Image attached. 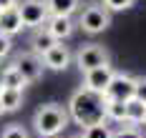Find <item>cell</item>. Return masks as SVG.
<instances>
[{"mask_svg":"<svg viewBox=\"0 0 146 138\" xmlns=\"http://www.w3.org/2000/svg\"><path fill=\"white\" fill-rule=\"evenodd\" d=\"M103 106H106V98L101 93L86 91V88H78L68 101V116L78 126H93V123H103Z\"/></svg>","mask_w":146,"mask_h":138,"instance_id":"1","label":"cell"},{"mask_svg":"<svg viewBox=\"0 0 146 138\" xmlns=\"http://www.w3.org/2000/svg\"><path fill=\"white\" fill-rule=\"evenodd\" d=\"M33 126H35V133L40 138H56L68 126V110L58 103H45L35 110Z\"/></svg>","mask_w":146,"mask_h":138,"instance_id":"2","label":"cell"},{"mask_svg":"<svg viewBox=\"0 0 146 138\" xmlns=\"http://www.w3.org/2000/svg\"><path fill=\"white\" fill-rule=\"evenodd\" d=\"M76 25L83 33H88V35H98V33H103L111 25V13H108L103 5H86V8L78 13Z\"/></svg>","mask_w":146,"mask_h":138,"instance_id":"3","label":"cell"},{"mask_svg":"<svg viewBox=\"0 0 146 138\" xmlns=\"http://www.w3.org/2000/svg\"><path fill=\"white\" fill-rule=\"evenodd\" d=\"M76 65L81 68V73H88L93 68H101V65H108V50L98 43H88V45H81L78 53H76Z\"/></svg>","mask_w":146,"mask_h":138,"instance_id":"4","label":"cell"},{"mask_svg":"<svg viewBox=\"0 0 146 138\" xmlns=\"http://www.w3.org/2000/svg\"><path fill=\"white\" fill-rule=\"evenodd\" d=\"M18 13L23 20V28H40L45 20H48V8H45V0H20L18 5Z\"/></svg>","mask_w":146,"mask_h":138,"instance_id":"5","label":"cell"},{"mask_svg":"<svg viewBox=\"0 0 146 138\" xmlns=\"http://www.w3.org/2000/svg\"><path fill=\"white\" fill-rule=\"evenodd\" d=\"M133 88H136V78L129 76V73H113L111 78V83H108V88L103 91V98H108V101H129L133 98Z\"/></svg>","mask_w":146,"mask_h":138,"instance_id":"6","label":"cell"},{"mask_svg":"<svg viewBox=\"0 0 146 138\" xmlns=\"http://www.w3.org/2000/svg\"><path fill=\"white\" fill-rule=\"evenodd\" d=\"M15 70L23 76V80L25 83H33V80H38L40 78V73H43V63H40V58L35 55V53H20L18 58H15Z\"/></svg>","mask_w":146,"mask_h":138,"instance_id":"7","label":"cell"},{"mask_svg":"<svg viewBox=\"0 0 146 138\" xmlns=\"http://www.w3.org/2000/svg\"><path fill=\"white\" fill-rule=\"evenodd\" d=\"M113 68L111 65H101V68H93V70H88L83 73V88L86 91H93V93H101L108 88V83H111V78H113Z\"/></svg>","mask_w":146,"mask_h":138,"instance_id":"8","label":"cell"},{"mask_svg":"<svg viewBox=\"0 0 146 138\" xmlns=\"http://www.w3.org/2000/svg\"><path fill=\"white\" fill-rule=\"evenodd\" d=\"M43 28L50 35H53V40H66V38H71L73 30H76V23H73V18H63V15H48V20L43 23Z\"/></svg>","mask_w":146,"mask_h":138,"instance_id":"9","label":"cell"},{"mask_svg":"<svg viewBox=\"0 0 146 138\" xmlns=\"http://www.w3.org/2000/svg\"><path fill=\"white\" fill-rule=\"evenodd\" d=\"M40 63H43V68H48V70H66L68 63H71V53H68L66 45L56 43L48 53L40 55Z\"/></svg>","mask_w":146,"mask_h":138,"instance_id":"10","label":"cell"},{"mask_svg":"<svg viewBox=\"0 0 146 138\" xmlns=\"http://www.w3.org/2000/svg\"><path fill=\"white\" fill-rule=\"evenodd\" d=\"M56 43H58V40H53V35H50V33L40 25V28H35V30H33V35H30V53H35V55L40 58V55H43V53H48Z\"/></svg>","mask_w":146,"mask_h":138,"instance_id":"11","label":"cell"},{"mask_svg":"<svg viewBox=\"0 0 146 138\" xmlns=\"http://www.w3.org/2000/svg\"><path fill=\"white\" fill-rule=\"evenodd\" d=\"M20 30H23V20H20L18 8L3 10V13H0V33L8 35V38H13L15 33H20Z\"/></svg>","mask_w":146,"mask_h":138,"instance_id":"12","label":"cell"},{"mask_svg":"<svg viewBox=\"0 0 146 138\" xmlns=\"http://www.w3.org/2000/svg\"><path fill=\"white\" fill-rule=\"evenodd\" d=\"M0 106L3 113H13L23 106V91H15V88H0Z\"/></svg>","mask_w":146,"mask_h":138,"instance_id":"13","label":"cell"},{"mask_svg":"<svg viewBox=\"0 0 146 138\" xmlns=\"http://www.w3.org/2000/svg\"><path fill=\"white\" fill-rule=\"evenodd\" d=\"M45 8H48V15L71 18L78 10V0H45Z\"/></svg>","mask_w":146,"mask_h":138,"instance_id":"14","label":"cell"},{"mask_svg":"<svg viewBox=\"0 0 146 138\" xmlns=\"http://www.w3.org/2000/svg\"><path fill=\"white\" fill-rule=\"evenodd\" d=\"M28 83L23 80V76L15 70V65H8V68H3V73H0V88H15V91H23Z\"/></svg>","mask_w":146,"mask_h":138,"instance_id":"15","label":"cell"},{"mask_svg":"<svg viewBox=\"0 0 146 138\" xmlns=\"http://www.w3.org/2000/svg\"><path fill=\"white\" fill-rule=\"evenodd\" d=\"M103 118L106 121H113V123H126V103L123 101H108L106 98Z\"/></svg>","mask_w":146,"mask_h":138,"instance_id":"16","label":"cell"},{"mask_svg":"<svg viewBox=\"0 0 146 138\" xmlns=\"http://www.w3.org/2000/svg\"><path fill=\"white\" fill-rule=\"evenodd\" d=\"M144 116H146V106L139 98H129L126 101V123L139 126V123H144Z\"/></svg>","mask_w":146,"mask_h":138,"instance_id":"17","label":"cell"},{"mask_svg":"<svg viewBox=\"0 0 146 138\" xmlns=\"http://www.w3.org/2000/svg\"><path fill=\"white\" fill-rule=\"evenodd\" d=\"M81 138H113V131H111V128L106 126V121H103V123L86 126L83 133H81Z\"/></svg>","mask_w":146,"mask_h":138,"instance_id":"18","label":"cell"},{"mask_svg":"<svg viewBox=\"0 0 146 138\" xmlns=\"http://www.w3.org/2000/svg\"><path fill=\"white\" fill-rule=\"evenodd\" d=\"M0 138H28V131H25L20 123H10V126H5V128H3Z\"/></svg>","mask_w":146,"mask_h":138,"instance_id":"19","label":"cell"},{"mask_svg":"<svg viewBox=\"0 0 146 138\" xmlns=\"http://www.w3.org/2000/svg\"><path fill=\"white\" fill-rule=\"evenodd\" d=\"M133 5V0H103V8L108 13H118V10H129Z\"/></svg>","mask_w":146,"mask_h":138,"instance_id":"20","label":"cell"},{"mask_svg":"<svg viewBox=\"0 0 146 138\" xmlns=\"http://www.w3.org/2000/svg\"><path fill=\"white\" fill-rule=\"evenodd\" d=\"M113 138H144V133L136 126H121L118 131H113Z\"/></svg>","mask_w":146,"mask_h":138,"instance_id":"21","label":"cell"},{"mask_svg":"<svg viewBox=\"0 0 146 138\" xmlns=\"http://www.w3.org/2000/svg\"><path fill=\"white\" fill-rule=\"evenodd\" d=\"M133 98H139L146 106V78H136V88H133Z\"/></svg>","mask_w":146,"mask_h":138,"instance_id":"22","label":"cell"},{"mask_svg":"<svg viewBox=\"0 0 146 138\" xmlns=\"http://www.w3.org/2000/svg\"><path fill=\"white\" fill-rule=\"evenodd\" d=\"M10 50H13V38H8V35L0 33V60L5 55H10Z\"/></svg>","mask_w":146,"mask_h":138,"instance_id":"23","label":"cell"},{"mask_svg":"<svg viewBox=\"0 0 146 138\" xmlns=\"http://www.w3.org/2000/svg\"><path fill=\"white\" fill-rule=\"evenodd\" d=\"M18 0H0V10H8V8H15Z\"/></svg>","mask_w":146,"mask_h":138,"instance_id":"24","label":"cell"},{"mask_svg":"<svg viewBox=\"0 0 146 138\" xmlns=\"http://www.w3.org/2000/svg\"><path fill=\"white\" fill-rule=\"evenodd\" d=\"M0 116H3V106H0Z\"/></svg>","mask_w":146,"mask_h":138,"instance_id":"25","label":"cell"},{"mask_svg":"<svg viewBox=\"0 0 146 138\" xmlns=\"http://www.w3.org/2000/svg\"><path fill=\"white\" fill-rule=\"evenodd\" d=\"M144 126H146V116H144Z\"/></svg>","mask_w":146,"mask_h":138,"instance_id":"26","label":"cell"},{"mask_svg":"<svg viewBox=\"0 0 146 138\" xmlns=\"http://www.w3.org/2000/svg\"><path fill=\"white\" fill-rule=\"evenodd\" d=\"M0 13H3V10H0Z\"/></svg>","mask_w":146,"mask_h":138,"instance_id":"27","label":"cell"},{"mask_svg":"<svg viewBox=\"0 0 146 138\" xmlns=\"http://www.w3.org/2000/svg\"><path fill=\"white\" fill-rule=\"evenodd\" d=\"M78 138H81V136H78Z\"/></svg>","mask_w":146,"mask_h":138,"instance_id":"28","label":"cell"}]
</instances>
